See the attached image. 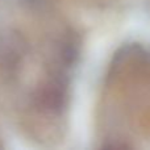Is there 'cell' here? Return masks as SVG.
Here are the masks:
<instances>
[{
	"label": "cell",
	"mask_w": 150,
	"mask_h": 150,
	"mask_svg": "<svg viewBox=\"0 0 150 150\" xmlns=\"http://www.w3.org/2000/svg\"><path fill=\"white\" fill-rule=\"evenodd\" d=\"M69 87L65 78L57 76L41 88L38 93V104L45 112L59 115L67 107Z\"/></svg>",
	"instance_id": "6da1fadb"
}]
</instances>
